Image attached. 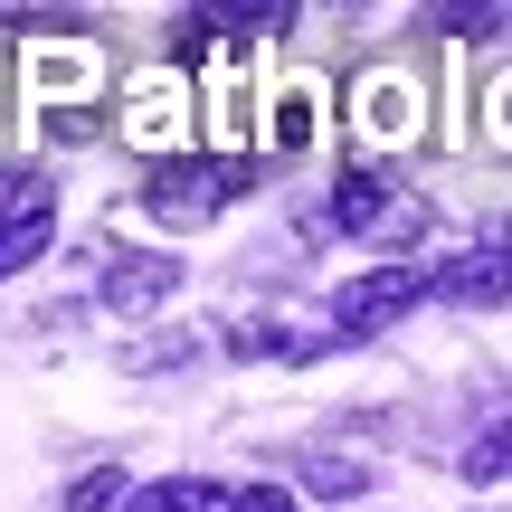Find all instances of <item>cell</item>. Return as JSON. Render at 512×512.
<instances>
[{"instance_id": "obj_11", "label": "cell", "mask_w": 512, "mask_h": 512, "mask_svg": "<svg viewBox=\"0 0 512 512\" xmlns=\"http://www.w3.org/2000/svg\"><path fill=\"white\" fill-rule=\"evenodd\" d=\"M294 484H313V494H332V503H361V494H370V465H351V456H323V446H304V456H294Z\"/></svg>"}, {"instance_id": "obj_7", "label": "cell", "mask_w": 512, "mask_h": 512, "mask_svg": "<svg viewBox=\"0 0 512 512\" xmlns=\"http://www.w3.org/2000/svg\"><path fill=\"white\" fill-rule=\"evenodd\" d=\"M124 133H133V143H152V152H162L171 133H181V86H171V76L133 86V95H124ZM162 162H171V152H162Z\"/></svg>"}, {"instance_id": "obj_5", "label": "cell", "mask_w": 512, "mask_h": 512, "mask_svg": "<svg viewBox=\"0 0 512 512\" xmlns=\"http://www.w3.org/2000/svg\"><path fill=\"white\" fill-rule=\"evenodd\" d=\"M171 294H181V256H162V247H143V256H114V266H105V313H124V323L162 313Z\"/></svg>"}, {"instance_id": "obj_19", "label": "cell", "mask_w": 512, "mask_h": 512, "mask_svg": "<svg viewBox=\"0 0 512 512\" xmlns=\"http://www.w3.org/2000/svg\"><path fill=\"white\" fill-rule=\"evenodd\" d=\"M503 427H512V418H503Z\"/></svg>"}, {"instance_id": "obj_14", "label": "cell", "mask_w": 512, "mask_h": 512, "mask_svg": "<svg viewBox=\"0 0 512 512\" xmlns=\"http://www.w3.org/2000/svg\"><path fill=\"white\" fill-rule=\"evenodd\" d=\"M200 342L209 332H152V342L133 351V370H181V361H200Z\"/></svg>"}, {"instance_id": "obj_16", "label": "cell", "mask_w": 512, "mask_h": 512, "mask_svg": "<svg viewBox=\"0 0 512 512\" xmlns=\"http://www.w3.org/2000/svg\"><path fill=\"white\" fill-rule=\"evenodd\" d=\"M484 114H494V143L512 152V67L494 76V86H484Z\"/></svg>"}, {"instance_id": "obj_2", "label": "cell", "mask_w": 512, "mask_h": 512, "mask_svg": "<svg viewBox=\"0 0 512 512\" xmlns=\"http://www.w3.org/2000/svg\"><path fill=\"white\" fill-rule=\"evenodd\" d=\"M418 304H437V266H408V256H389V266L351 275V285L332 294V332H342V342H380V332L408 323Z\"/></svg>"}, {"instance_id": "obj_10", "label": "cell", "mask_w": 512, "mask_h": 512, "mask_svg": "<svg viewBox=\"0 0 512 512\" xmlns=\"http://www.w3.org/2000/svg\"><path fill=\"white\" fill-rule=\"evenodd\" d=\"M266 133H275L285 152H304L313 133H323V95H313V86H275V95H266Z\"/></svg>"}, {"instance_id": "obj_9", "label": "cell", "mask_w": 512, "mask_h": 512, "mask_svg": "<svg viewBox=\"0 0 512 512\" xmlns=\"http://www.w3.org/2000/svg\"><path fill=\"white\" fill-rule=\"evenodd\" d=\"M427 228H437V200H427V190H408V181H399V190H389V200H380V219L361 228V238H370V247H418Z\"/></svg>"}, {"instance_id": "obj_15", "label": "cell", "mask_w": 512, "mask_h": 512, "mask_svg": "<svg viewBox=\"0 0 512 512\" xmlns=\"http://www.w3.org/2000/svg\"><path fill=\"white\" fill-rule=\"evenodd\" d=\"M38 133H48V143H95L105 124H95V105H48V124H38Z\"/></svg>"}, {"instance_id": "obj_12", "label": "cell", "mask_w": 512, "mask_h": 512, "mask_svg": "<svg viewBox=\"0 0 512 512\" xmlns=\"http://www.w3.org/2000/svg\"><path fill=\"white\" fill-rule=\"evenodd\" d=\"M67 512H133V484H124V465H86V475L67 484Z\"/></svg>"}, {"instance_id": "obj_8", "label": "cell", "mask_w": 512, "mask_h": 512, "mask_svg": "<svg viewBox=\"0 0 512 512\" xmlns=\"http://www.w3.org/2000/svg\"><path fill=\"white\" fill-rule=\"evenodd\" d=\"M133 512H238V484H209V475H162L133 494Z\"/></svg>"}, {"instance_id": "obj_3", "label": "cell", "mask_w": 512, "mask_h": 512, "mask_svg": "<svg viewBox=\"0 0 512 512\" xmlns=\"http://www.w3.org/2000/svg\"><path fill=\"white\" fill-rule=\"evenodd\" d=\"M418 114H427V95H418L408 67H361V76H351V133H361V162H389V152L418 133Z\"/></svg>"}, {"instance_id": "obj_17", "label": "cell", "mask_w": 512, "mask_h": 512, "mask_svg": "<svg viewBox=\"0 0 512 512\" xmlns=\"http://www.w3.org/2000/svg\"><path fill=\"white\" fill-rule=\"evenodd\" d=\"M238 512H304L285 484H238Z\"/></svg>"}, {"instance_id": "obj_1", "label": "cell", "mask_w": 512, "mask_h": 512, "mask_svg": "<svg viewBox=\"0 0 512 512\" xmlns=\"http://www.w3.org/2000/svg\"><path fill=\"white\" fill-rule=\"evenodd\" d=\"M247 181H256V171H247V162H228V152H209V162L171 152V162H152V190H143V209H152L162 228H209L228 200H247Z\"/></svg>"}, {"instance_id": "obj_18", "label": "cell", "mask_w": 512, "mask_h": 512, "mask_svg": "<svg viewBox=\"0 0 512 512\" xmlns=\"http://www.w3.org/2000/svg\"><path fill=\"white\" fill-rule=\"evenodd\" d=\"M503 238H512V228H503Z\"/></svg>"}, {"instance_id": "obj_6", "label": "cell", "mask_w": 512, "mask_h": 512, "mask_svg": "<svg viewBox=\"0 0 512 512\" xmlns=\"http://www.w3.org/2000/svg\"><path fill=\"white\" fill-rule=\"evenodd\" d=\"M389 190H399V162H351L342 181H332V228H342V238H361V228L380 219Z\"/></svg>"}, {"instance_id": "obj_13", "label": "cell", "mask_w": 512, "mask_h": 512, "mask_svg": "<svg viewBox=\"0 0 512 512\" xmlns=\"http://www.w3.org/2000/svg\"><path fill=\"white\" fill-rule=\"evenodd\" d=\"M57 238V219H19V228H0V275H19V266H38Z\"/></svg>"}, {"instance_id": "obj_4", "label": "cell", "mask_w": 512, "mask_h": 512, "mask_svg": "<svg viewBox=\"0 0 512 512\" xmlns=\"http://www.w3.org/2000/svg\"><path fill=\"white\" fill-rule=\"evenodd\" d=\"M437 294H446L456 313H494V304H512V238L494 228L484 247L446 256V266H437Z\"/></svg>"}]
</instances>
